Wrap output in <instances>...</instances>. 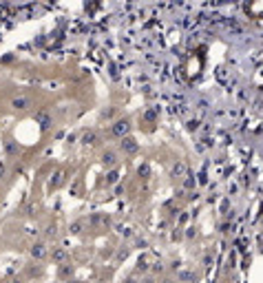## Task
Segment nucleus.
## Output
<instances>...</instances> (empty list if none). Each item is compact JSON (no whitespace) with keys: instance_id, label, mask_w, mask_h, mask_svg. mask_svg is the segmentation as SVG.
I'll return each mask as SVG.
<instances>
[{"instance_id":"1","label":"nucleus","mask_w":263,"mask_h":283,"mask_svg":"<svg viewBox=\"0 0 263 283\" xmlns=\"http://www.w3.org/2000/svg\"><path fill=\"white\" fill-rule=\"evenodd\" d=\"M11 106L16 108V111H27L29 106H31V97L29 95H18L11 100Z\"/></svg>"},{"instance_id":"2","label":"nucleus","mask_w":263,"mask_h":283,"mask_svg":"<svg viewBox=\"0 0 263 283\" xmlns=\"http://www.w3.org/2000/svg\"><path fill=\"white\" fill-rule=\"evenodd\" d=\"M31 257L44 259V257H46V246H44V244H36V246L31 248Z\"/></svg>"},{"instance_id":"3","label":"nucleus","mask_w":263,"mask_h":283,"mask_svg":"<svg viewBox=\"0 0 263 283\" xmlns=\"http://www.w3.org/2000/svg\"><path fill=\"white\" fill-rule=\"evenodd\" d=\"M36 120L40 122V126H42V129H46V126L51 124V120H49V113H46V111H40V113H36Z\"/></svg>"}]
</instances>
